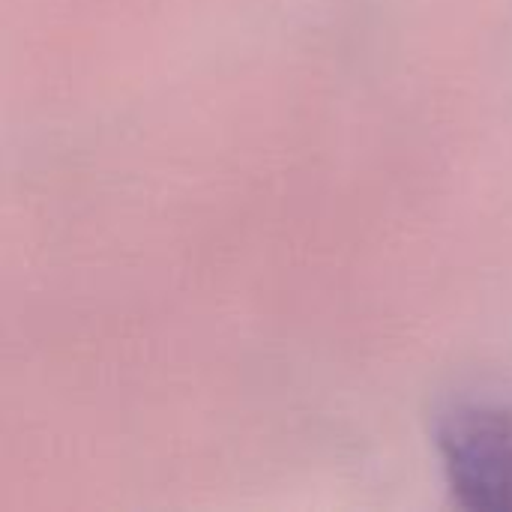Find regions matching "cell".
<instances>
[{
	"label": "cell",
	"instance_id": "1",
	"mask_svg": "<svg viewBox=\"0 0 512 512\" xmlns=\"http://www.w3.org/2000/svg\"><path fill=\"white\" fill-rule=\"evenodd\" d=\"M453 492L474 510H512V408L462 405L441 426Z\"/></svg>",
	"mask_w": 512,
	"mask_h": 512
}]
</instances>
